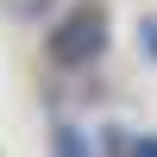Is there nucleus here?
<instances>
[{"instance_id":"nucleus-3","label":"nucleus","mask_w":157,"mask_h":157,"mask_svg":"<svg viewBox=\"0 0 157 157\" xmlns=\"http://www.w3.org/2000/svg\"><path fill=\"white\" fill-rule=\"evenodd\" d=\"M50 157H94V138L82 126H57L50 132Z\"/></svg>"},{"instance_id":"nucleus-4","label":"nucleus","mask_w":157,"mask_h":157,"mask_svg":"<svg viewBox=\"0 0 157 157\" xmlns=\"http://www.w3.org/2000/svg\"><path fill=\"white\" fill-rule=\"evenodd\" d=\"M50 6H57V0H6L13 19H50Z\"/></svg>"},{"instance_id":"nucleus-5","label":"nucleus","mask_w":157,"mask_h":157,"mask_svg":"<svg viewBox=\"0 0 157 157\" xmlns=\"http://www.w3.org/2000/svg\"><path fill=\"white\" fill-rule=\"evenodd\" d=\"M138 44H145V57H157V19H138Z\"/></svg>"},{"instance_id":"nucleus-2","label":"nucleus","mask_w":157,"mask_h":157,"mask_svg":"<svg viewBox=\"0 0 157 157\" xmlns=\"http://www.w3.org/2000/svg\"><path fill=\"white\" fill-rule=\"evenodd\" d=\"M107 157H157V132H132V126H107L101 132Z\"/></svg>"},{"instance_id":"nucleus-1","label":"nucleus","mask_w":157,"mask_h":157,"mask_svg":"<svg viewBox=\"0 0 157 157\" xmlns=\"http://www.w3.org/2000/svg\"><path fill=\"white\" fill-rule=\"evenodd\" d=\"M107 38H113L107 6H101V0H75V6H63L57 19H50L44 57L57 63V69H88V63L107 57Z\"/></svg>"}]
</instances>
